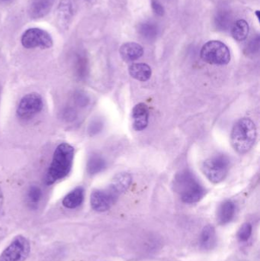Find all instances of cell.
I'll use <instances>...</instances> for the list:
<instances>
[{"label":"cell","instance_id":"obj_27","mask_svg":"<svg viewBox=\"0 0 260 261\" xmlns=\"http://www.w3.org/2000/svg\"><path fill=\"white\" fill-rule=\"evenodd\" d=\"M103 127V124L100 120H95L90 124L89 127V133L90 135H96L101 132Z\"/></svg>","mask_w":260,"mask_h":261},{"label":"cell","instance_id":"obj_20","mask_svg":"<svg viewBox=\"0 0 260 261\" xmlns=\"http://www.w3.org/2000/svg\"><path fill=\"white\" fill-rule=\"evenodd\" d=\"M139 32L143 38L151 40L157 37V33H158V29L154 23L148 21V22H143L140 24Z\"/></svg>","mask_w":260,"mask_h":261},{"label":"cell","instance_id":"obj_5","mask_svg":"<svg viewBox=\"0 0 260 261\" xmlns=\"http://www.w3.org/2000/svg\"><path fill=\"white\" fill-rule=\"evenodd\" d=\"M230 161L224 155H218L205 161L203 170L206 177L214 184H218L225 179L228 173Z\"/></svg>","mask_w":260,"mask_h":261},{"label":"cell","instance_id":"obj_19","mask_svg":"<svg viewBox=\"0 0 260 261\" xmlns=\"http://www.w3.org/2000/svg\"><path fill=\"white\" fill-rule=\"evenodd\" d=\"M106 167L105 160L97 154L90 156L87 163V171L90 174L95 175L102 172Z\"/></svg>","mask_w":260,"mask_h":261},{"label":"cell","instance_id":"obj_26","mask_svg":"<svg viewBox=\"0 0 260 261\" xmlns=\"http://www.w3.org/2000/svg\"><path fill=\"white\" fill-rule=\"evenodd\" d=\"M74 101L79 107H85L90 102V99L85 93L76 92L74 94Z\"/></svg>","mask_w":260,"mask_h":261},{"label":"cell","instance_id":"obj_18","mask_svg":"<svg viewBox=\"0 0 260 261\" xmlns=\"http://www.w3.org/2000/svg\"><path fill=\"white\" fill-rule=\"evenodd\" d=\"M249 31H250V27L245 20H238L232 26V36L237 41H244L248 36Z\"/></svg>","mask_w":260,"mask_h":261},{"label":"cell","instance_id":"obj_3","mask_svg":"<svg viewBox=\"0 0 260 261\" xmlns=\"http://www.w3.org/2000/svg\"><path fill=\"white\" fill-rule=\"evenodd\" d=\"M257 132L254 122L251 119H240L232 129L230 141L235 150L240 153H245L253 147Z\"/></svg>","mask_w":260,"mask_h":261},{"label":"cell","instance_id":"obj_11","mask_svg":"<svg viewBox=\"0 0 260 261\" xmlns=\"http://www.w3.org/2000/svg\"><path fill=\"white\" fill-rule=\"evenodd\" d=\"M133 127L136 130L145 129L148 125L149 110L146 104L139 103L132 111Z\"/></svg>","mask_w":260,"mask_h":261},{"label":"cell","instance_id":"obj_9","mask_svg":"<svg viewBox=\"0 0 260 261\" xmlns=\"http://www.w3.org/2000/svg\"><path fill=\"white\" fill-rule=\"evenodd\" d=\"M118 196L119 195L110 188L106 190H95L90 197L92 208L99 213L108 211L117 200Z\"/></svg>","mask_w":260,"mask_h":261},{"label":"cell","instance_id":"obj_30","mask_svg":"<svg viewBox=\"0 0 260 261\" xmlns=\"http://www.w3.org/2000/svg\"><path fill=\"white\" fill-rule=\"evenodd\" d=\"M2 205V193L0 192V206Z\"/></svg>","mask_w":260,"mask_h":261},{"label":"cell","instance_id":"obj_8","mask_svg":"<svg viewBox=\"0 0 260 261\" xmlns=\"http://www.w3.org/2000/svg\"><path fill=\"white\" fill-rule=\"evenodd\" d=\"M43 109V100L38 93L25 95L20 101L17 108V115L21 119H30L39 113Z\"/></svg>","mask_w":260,"mask_h":261},{"label":"cell","instance_id":"obj_2","mask_svg":"<svg viewBox=\"0 0 260 261\" xmlns=\"http://www.w3.org/2000/svg\"><path fill=\"white\" fill-rule=\"evenodd\" d=\"M174 190L183 202L192 204L198 202L205 196V189L189 170L178 173L174 179Z\"/></svg>","mask_w":260,"mask_h":261},{"label":"cell","instance_id":"obj_23","mask_svg":"<svg viewBox=\"0 0 260 261\" xmlns=\"http://www.w3.org/2000/svg\"><path fill=\"white\" fill-rule=\"evenodd\" d=\"M252 230H253V228H252V225L250 223H244L238 231V239L241 242H247L251 237Z\"/></svg>","mask_w":260,"mask_h":261},{"label":"cell","instance_id":"obj_10","mask_svg":"<svg viewBox=\"0 0 260 261\" xmlns=\"http://www.w3.org/2000/svg\"><path fill=\"white\" fill-rule=\"evenodd\" d=\"M54 0H29L28 14L33 19L44 18L53 8Z\"/></svg>","mask_w":260,"mask_h":261},{"label":"cell","instance_id":"obj_28","mask_svg":"<svg viewBox=\"0 0 260 261\" xmlns=\"http://www.w3.org/2000/svg\"><path fill=\"white\" fill-rule=\"evenodd\" d=\"M151 6H152L153 10L157 15H160V16L163 15L164 9H163V6L160 4V2L157 1V0H152Z\"/></svg>","mask_w":260,"mask_h":261},{"label":"cell","instance_id":"obj_22","mask_svg":"<svg viewBox=\"0 0 260 261\" xmlns=\"http://www.w3.org/2000/svg\"><path fill=\"white\" fill-rule=\"evenodd\" d=\"M42 197V191L40 187L32 186L27 191V199L32 204H37Z\"/></svg>","mask_w":260,"mask_h":261},{"label":"cell","instance_id":"obj_31","mask_svg":"<svg viewBox=\"0 0 260 261\" xmlns=\"http://www.w3.org/2000/svg\"><path fill=\"white\" fill-rule=\"evenodd\" d=\"M3 1H6V0H3Z\"/></svg>","mask_w":260,"mask_h":261},{"label":"cell","instance_id":"obj_25","mask_svg":"<svg viewBox=\"0 0 260 261\" xmlns=\"http://www.w3.org/2000/svg\"><path fill=\"white\" fill-rule=\"evenodd\" d=\"M62 118L66 122H73L77 118V113L74 109L71 108V107H67V108L63 110Z\"/></svg>","mask_w":260,"mask_h":261},{"label":"cell","instance_id":"obj_14","mask_svg":"<svg viewBox=\"0 0 260 261\" xmlns=\"http://www.w3.org/2000/svg\"><path fill=\"white\" fill-rule=\"evenodd\" d=\"M129 73L133 78L137 81L145 82L151 78L152 70H151V67L147 64L137 63V64H133L130 66Z\"/></svg>","mask_w":260,"mask_h":261},{"label":"cell","instance_id":"obj_29","mask_svg":"<svg viewBox=\"0 0 260 261\" xmlns=\"http://www.w3.org/2000/svg\"><path fill=\"white\" fill-rule=\"evenodd\" d=\"M259 11L257 10L256 11V12H255V14H256V17H257L258 19H260V15H259Z\"/></svg>","mask_w":260,"mask_h":261},{"label":"cell","instance_id":"obj_15","mask_svg":"<svg viewBox=\"0 0 260 261\" xmlns=\"http://www.w3.org/2000/svg\"><path fill=\"white\" fill-rule=\"evenodd\" d=\"M84 200V189L77 187L72 190L63 199V205L67 208H76L82 203Z\"/></svg>","mask_w":260,"mask_h":261},{"label":"cell","instance_id":"obj_7","mask_svg":"<svg viewBox=\"0 0 260 261\" xmlns=\"http://www.w3.org/2000/svg\"><path fill=\"white\" fill-rule=\"evenodd\" d=\"M30 244L25 237L16 236L2 253L0 261H24L30 253Z\"/></svg>","mask_w":260,"mask_h":261},{"label":"cell","instance_id":"obj_24","mask_svg":"<svg viewBox=\"0 0 260 261\" xmlns=\"http://www.w3.org/2000/svg\"><path fill=\"white\" fill-rule=\"evenodd\" d=\"M217 25L221 29H225L230 25V17L226 12L219 14L216 18Z\"/></svg>","mask_w":260,"mask_h":261},{"label":"cell","instance_id":"obj_6","mask_svg":"<svg viewBox=\"0 0 260 261\" xmlns=\"http://www.w3.org/2000/svg\"><path fill=\"white\" fill-rule=\"evenodd\" d=\"M21 44L27 49H48L53 46L51 35L42 29L31 28L23 33L21 38Z\"/></svg>","mask_w":260,"mask_h":261},{"label":"cell","instance_id":"obj_16","mask_svg":"<svg viewBox=\"0 0 260 261\" xmlns=\"http://www.w3.org/2000/svg\"><path fill=\"white\" fill-rule=\"evenodd\" d=\"M132 182V177L128 173H119L113 179L112 184L109 188L112 190L116 194L119 195L126 191Z\"/></svg>","mask_w":260,"mask_h":261},{"label":"cell","instance_id":"obj_21","mask_svg":"<svg viewBox=\"0 0 260 261\" xmlns=\"http://www.w3.org/2000/svg\"><path fill=\"white\" fill-rule=\"evenodd\" d=\"M75 71L79 79L83 80L86 77L88 74V62L85 57L82 55L76 57Z\"/></svg>","mask_w":260,"mask_h":261},{"label":"cell","instance_id":"obj_4","mask_svg":"<svg viewBox=\"0 0 260 261\" xmlns=\"http://www.w3.org/2000/svg\"><path fill=\"white\" fill-rule=\"evenodd\" d=\"M201 58L214 65H226L230 61V52L226 44L219 41H210L201 47Z\"/></svg>","mask_w":260,"mask_h":261},{"label":"cell","instance_id":"obj_1","mask_svg":"<svg viewBox=\"0 0 260 261\" xmlns=\"http://www.w3.org/2000/svg\"><path fill=\"white\" fill-rule=\"evenodd\" d=\"M74 158V148L67 143L59 144L55 149L51 164L45 176V184L50 186L64 179L70 173Z\"/></svg>","mask_w":260,"mask_h":261},{"label":"cell","instance_id":"obj_12","mask_svg":"<svg viewBox=\"0 0 260 261\" xmlns=\"http://www.w3.org/2000/svg\"><path fill=\"white\" fill-rule=\"evenodd\" d=\"M119 53L124 61L130 62L141 58L143 56V49L137 43L127 42L121 46Z\"/></svg>","mask_w":260,"mask_h":261},{"label":"cell","instance_id":"obj_17","mask_svg":"<svg viewBox=\"0 0 260 261\" xmlns=\"http://www.w3.org/2000/svg\"><path fill=\"white\" fill-rule=\"evenodd\" d=\"M235 205L232 201H226L221 204L218 212V219L221 225L229 223L235 214Z\"/></svg>","mask_w":260,"mask_h":261},{"label":"cell","instance_id":"obj_13","mask_svg":"<svg viewBox=\"0 0 260 261\" xmlns=\"http://www.w3.org/2000/svg\"><path fill=\"white\" fill-rule=\"evenodd\" d=\"M217 242L216 231L212 225L204 227L200 236V246L204 250H211L215 246Z\"/></svg>","mask_w":260,"mask_h":261}]
</instances>
